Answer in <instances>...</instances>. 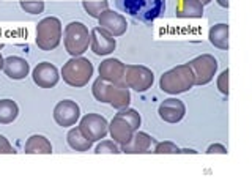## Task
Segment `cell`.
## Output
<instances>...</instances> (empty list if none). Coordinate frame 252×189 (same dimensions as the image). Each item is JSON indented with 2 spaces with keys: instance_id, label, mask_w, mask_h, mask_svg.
Masks as SVG:
<instances>
[{
  "instance_id": "3957f363",
  "label": "cell",
  "mask_w": 252,
  "mask_h": 189,
  "mask_svg": "<svg viewBox=\"0 0 252 189\" xmlns=\"http://www.w3.org/2000/svg\"><path fill=\"white\" fill-rule=\"evenodd\" d=\"M195 85L194 81V73L191 66L185 63V65H178L172 68L161 76L159 79V87L164 93L169 94H180L188 90H191Z\"/></svg>"
},
{
  "instance_id": "d4e9b609",
  "label": "cell",
  "mask_w": 252,
  "mask_h": 189,
  "mask_svg": "<svg viewBox=\"0 0 252 189\" xmlns=\"http://www.w3.org/2000/svg\"><path fill=\"white\" fill-rule=\"evenodd\" d=\"M118 117H122L125 122H128L131 125V128L134 131H137L140 128V123H142V118H140V114L137 110L134 109H129V107H125V109H120L118 110Z\"/></svg>"
},
{
  "instance_id": "f546056e",
  "label": "cell",
  "mask_w": 252,
  "mask_h": 189,
  "mask_svg": "<svg viewBox=\"0 0 252 189\" xmlns=\"http://www.w3.org/2000/svg\"><path fill=\"white\" fill-rule=\"evenodd\" d=\"M16 150L13 148V145L8 142V139L5 136L0 134V155H14Z\"/></svg>"
},
{
  "instance_id": "ba28073f",
  "label": "cell",
  "mask_w": 252,
  "mask_h": 189,
  "mask_svg": "<svg viewBox=\"0 0 252 189\" xmlns=\"http://www.w3.org/2000/svg\"><path fill=\"white\" fill-rule=\"evenodd\" d=\"M194 73L195 85H207L215 79L218 73V60L210 54H202L188 63Z\"/></svg>"
},
{
  "instance_id": "5b68a950",
  "label": "cell",
  "mask_w": 252,
  "mask_h": 189,
  "mask_svg": "<svg viewBox=\"0 0 252 189\" xmlns=\"http://www.w3.org/2000/svg\"><path fill=\"white\" fill-rule=\"evenodd\" d=\"M62 41V22L55 16H47L36 24L35 43L41 51H54Z\"/></svg>"
},
{
  "instance_id": "44dd1931",
  "label": "cell",
  "mask_w": 252,
  "mask_h": 189,
  "mask_svg": "<svg viewBox=\"0 0 252 189\" xmlns=\"http://www.w3.org/2000/svg\"><path fill=\"white\" fill-rule=\"evenodd\" d=\"M66 140H68V145L71 148L76 150V152H81V153L82 152H89V150L92 148V144H93V142L81 131L79 126H76V128H71L68 131Z\"/></svg>"
},
{
  "instance_id": "1f68e13d",
  "label": "cell",
  "mask_w": 252,
  "mask_h": 189,
  "mask_svg": "<svg viewBox=\"0 0 252 189\" xmlns=\"http://www.w3.org/2000/svg\"><path fill=\"white\" fill-rule=\"evenodd\" d=\"M216 2L222 8H228V0H216Z\"/></svg>"
},
{
  "instance_id": "30bf717a",
  "label": "cell",
  "mask_w": 252,
  "mask_h": 189,
  "mask_svg": "<svg viewBox=\"0 0 252 189\" xmlns=\"http://www.w3.org/2000/svg\"><path fill=\"white\" fill-rule=\"evenodd\" d=\"M79 118H81V107H79L76 101L63 99L57 102V106L54 107V120L63 128L74 126Z\"/></svg>"
},
{
  "instance_id": "836d02e7",
  "label": "cell",
  "mask_w": 252,
  "mask_h": 189,
  "mask_svg": "<svg viewBox=\"0 0 252 189\" xmlns=\"http://www.w3.org/2000/svg\"><path fill=\"white\" fill-rule=\"evenodd\" d=\"M3 60H5V59L2 57V54H0V71L3 69Z\"/></svg>"
},
{
  "instance_id": "cb8c5ba5",
  "label": "cell",
  "mask_w": 252,
  "mask_h": 189,
  "mask_svg": "<svg viewBox=\"0 0 252 189\" xmlns=\"http://www.w3.org/2000/svg\"><path fill=\"white\" fill-rule=\"evenodd\" d=\"M84 10L89 13L92 18H99L101 13L109 8V2L107 0H84L82 2Z\"/></svg>"
},
{
  "instance_id": "d590c367",
  "label": "cell",
  "mask_w": 252,
  "mask_h": 189,
  "mask_svg": "<svg viewBox=\"0 0 252 189\" xmlns=\"http://www.w3.org/2000/svg\"><path fill=\"white\" fill-rule=\"evenodd\" d=\"M3 49V44H0V51H2Z\"/></svg>"
},
{
  "instance_id": "e575fe53",
  "label": "cell",
  "mask_w": 252,
  "mask_h": 189,
  "mask_svg": "<svg viewBox=\"0 0 252 189\" xmlns=\"http://www.w3.org/2000/svg\"><path fill=\"white\" fill-rule=\"evenodd\" d=\"M200 2H202L203 5H208V3L211 2V0H200Z\"/></svg>"
},
{
  "instance_id": "4fadbf2b",
  "label": "cell",
  "mask_w": 252,
  "mask_h": 189,
  "mask_svg": "<svg viewBox=\"0 0 252 189\" xmlns=\"http://www.w3.org/2000/svg\"><path fill=\"white\" fill-rule=\"evenodd\" d=\"M98 22H99V27L107 30L109 33L114 36H122L126 33V30H128V22H126L125 16L109 10V8L101 13V16L98 18Z\"/></svg>"
},
{
  "instance_id": "d6986e66",
  "label": "cell",
  "mask_w": 252,
  "mask_h": 189,
  "mask_svg": "<svg viewBox=\"0 0 252 189\" xmlns=\"http://www.w3.org/2000/svg\"><path fill=\"white\" fill-rule=\"evenodd\" d=\"M24 152H26V155H51L52 145L47 137L41 136V134H33L27 139Z\"/></svg>"
},
{
  "instance_id": "277c9868",
  "label": "cell",
  "mask_w": 252,
  "mask_h": 189,
  "mask_svg": "<svg viewBox=\"0 0 252 189\" xmlns=\"http://www.w3.org/2000/svg\"><path fill=\"white\" fill-rule=\"evenodd\" d=\"M93 65L89 59L82 57H71L62 68V77L68 85L74 87V89H81L90 82L93 76Z\"/></svg>"
},
{
  "instance_id": "7402d4cb",
  "label": "cell",
  "mask_w": 252,
  "mask_h": 189,
  "mask_svg": "<svg viewBox=\"0 0 252 189\" xmlns=\"http://www.w3.org/2000/svg\"><path fill=\"white\" fill-rule=\"evenodd\" d=\"M210 43L218 49H228V26L227 24H216L208 32Z\"/></svg>"
},
{
  "instance_id": "5bb4252c",
  "label": "cell",
  "mask_w": 252,
  "mask_h": 189,
  "mask_svg": "<svg viewBox=\"0 0 252 189\" xmlns=\"http://www.w3.org/2000/svg\"><path fill=\"white\" fill-rule=\"evenodd\" d=\"M158 114H159V117L164 122L178 123L186 115V106L183 101H180L177 98H169L161 102L159 109H158Z\"/></svg>"
},
{
  "instance_id": "7c38bea8",
  "label": "cell",
  "mask_w": 252,
  "mask_h": 189,
  "mask_svg": "<svg viewBox=\"0 0 252 189\" xmlns=\"http://www.w3.org/2000/svg\"><path fill=\"white\" fill-rule=\"evenodd\" d=\"M32 77H33V82L41 89H52L59 84L60 73L57 66L52 65L51 62H41L32 71Z\"/></svg>"
},
{
  "instance_id": "4dcf8cb0",
  "label": "cell",
  "mask_w": 252,
  "mask_h": 189,
  "mask_svg": "<svg viewBox=\"0 0 252 189\" xmlns=\"http://www.w3.org/2000/svg\"><path fill=\"white\" fill-rule=\"evenodd\" d=\"M207 153L208 155H215V153H218V155H227V148L222 144H213V145L208 147Z\"/></svg>"
},
{
  "instance_id": "f1b7e54d",
  "label": "cell",
  "mask_w": 252,
  "mask_h": 189,
  "mask_svg": "<svg viewBox=\"0 0 252 189\" xmlns=\"http://www.w3.org/2000/svg\"><path fill=\"white\" fill-rule=\"evenodd\" d=\"M218 89L222 94H228V69H224L218 76Z\"/></svg>"
},
{
  "instance_id": "484cf974",
  "label": "cell",
  "mask_w": 252,
  "mask_h": 189,
  "mask_svg": "<svg viewBox=\"0 0 252 189\" xmlns=\"http://www.w3.org/2000/svg\"><path fill=\"white\" fill-rule=\"evenodd\" d=\"M96 155H118L122 153L120 147H118L117 142L114 140H101V144L94 150Z\"/></svg>"
},
{
  "instance_id": "4316f807",
  "label": "cell",
  "mask_w": 252,
  "mask_h": 189,
  "mask_svg": "<svg viewBox=\"0 0 252 189\" xmlns=\"http://www.w3.org/2000/svg\"><path fill=\"white\" fill-rule=\"evenodd\" d=\"M19 5L24 11L30 14H39L44 11V2L41 0H21Z\"/></svg>"
},
{
  "instance_id": "9c48e42d",
  "label": "cell",
  "mask_w": 252,
  "mask_h": 189,
  "mask_svg": "<svg viewBox=\"0 0 252 189\" xmlns=\"http://www.w3.org/2000/svg\"><path fill=\"white\" fill-rule=\"evenodd\" d=\"M79 128H81V131L92 142H98L107 136L109 123L99 114H87L85 117H82L81 123H79Z\"/></svg>"
},
{
  "instance_id": "2e32d148",
  "label": "cell",
  "mask_w": 252,
  "mask_h": 189,
  "mask_svg": "<svg viewBox=\"0 0 252 189\" xmlns=\"http://www.w3.org/2000/svg\"><path fill=\"white\" fill-rule=\"evenodd\" d=\"M125 63L118 59H106L99 63V77L109 82L125 84Z\"/></svg>"
},
{
  "instance_id": "83f0119b",
  "label": "cell",
  "mask_w": 252,
  "mask_h": 189,
  "mask_svg": "<svg viewBox=\"0 0 252 189\" xmlns=\"http://www.w3.org/2000/svg\"><path fill=\"white\" fill-rule=\"evenodd\" d=\"M153 153H156V155H178V153H181V150L173 144V142L165 140V142H158Z\"/></svg>"
},
{
  "instance_id": "7a4b0ae2",
  "label": "cell",
  "mask_w": 252,
  "mask_h": 189,
  "mask_svg": "<svg viewBox=\"0 0 252 189\" xmlns=\"http://www.w3.org/2000/svg\"><path fill=\"white\" fill-rule=\"evenodd\" d=\"M92 93L96 101L104 102V104H110L118 110L128 107L131 104V92L126 87V84L109 82L98 77L93 82Z\"/></svg>"
},
{
  "instance_id": "603a6c76",
  "label": "cell",
  "mask_w": 252,
  "mask_h": 189,
  "mask_svg": "<svg viewBox=\"0 0 252 189\" xmlns=\"http://www.w3.org/2000/svg\"><path fill=\"white\" fill-rule=\"evenodd\" d=\"M19 115V107L13 99H0V125H10Z\"/></svg>"
},
{
  "instance_id": "e0dca14e",
  "label": "cell",
  "mask_w": 252,
  "mask_h": 189,
  "mask_svg": "<svg viewBox=\"0 0 252 189\" xmlns=\"http://www.w3.org/2000/svg\"><path fill=\"white\" fill-rule=\"evenodd\" d=\"M3 71L13 81H21V79L29 76L30 65L26 59L18 57V55H10L3 60Z\"/></svg>"
},
{
  "instance_id": "6da1fadb",
  "label": "cell",
  "mask_w": 252,
  "mask_h": 189,
  "mask_svg": "<svg viewBox=\"0 0 252 189\" xmlns=\"http://www.w3.org/2000/svg\"><path fill=\"white\" fill-rule=\"evenodd\" d=\"M117 8L150 26L165 13V0H115Z\"/></svg>"
},
{
  "instance_id": "8992f818",
  "label": "cell",
  "mask_w": 252,
  "mask_h": 189,
  "mask_svg": "<svg viewBox=\"0 0 252 189\" xmlns=\"http://www.w3.org/2000/svg\"><path fill=\"white\" fill-rule=\"evenodd\" d=\"M65 49L71 57H79L84 52L89 51L90 46V32L89 27L82 22H69L65 27Z\"/></svg>"
},
{
  "instance_id": "ffe728a7",
  "label": "cell",
  "mask_w": 252,
  "mask_h": 189,
  "mask_svg": "<svg viewBox=\"0 0 252 189\" xmlns=\"http://www.w3.org/2000/svg\"><path fill=\"white\" fill-rule=\"evenodd\" d=\"M177 18L185 19H200L203 16V3L200 0H183L177 6Z\"/></svg>"
},
{
  "instance_id": "d6a6232c",
  "label": "cell",
  "mask_w": 252,
  "mask_h": 189,
  "mask_svg": "<svg viewBox=\"0 0 252 189\" xmlns=\"http://www.w3.org/2000/svg\"><path fill=\"white\" fill-rule=\"evenodd\" d=\"M181 153H186V155L191 153V155H195L197 152H195V150H191V148H185V150H181Z\"/></svg>"
},
{
  "instance_id": "8fae6325",
  "label": "cell",
  "mask_w": 252,
  "mask_h": 189,
  "mask_svg": "<svg viewBox=\"0 0 252 189\" xmlns=\"http://www.w3.org/2000/svg\"><path fill=\"white\" fill-rule=\"evenodd\" d=\"M90 47L96 55H109L115 51L117 39L102 27H94L90 32Z\"/></svg>"
},
{
  "instance_id": "9a60e30c",
  "label": "cell",
  "mask_w": 252,
  "mask_h": 189,
  "mask_svg": "<svg viewBox=\"0 0 252 189\" xmlns=\"http://www.w3.org/2000/svg\"><path fill=\"white\" fill-rule=\"evenodd\" d=\"M152 142H153L152 136L137 129L134 131L129 142H126L125 145H120V150L125 155H144V153H150Z\"/></svg>"
},
{
  "instance_id": "52a82bcc",
  "label": "cell",
  "mask_w": 252,
  "mask_h": 189,
  "mask_svg": "<svg viewBox=\"0 0 252 189\" xmlns=\"http://www.w3.org/2000/svg\"><path fill=\"white\" fill-rule=\"evenodd\" d=\"M155 82L153 71L144 65H126L125 66V84L128 89H132L139 93L152 89Z\"/></svg>"
},
{
  "instance_id": "ac0fdd59",
  "label": "cell",
  "mask_w": 252,
  "mask_h": 189,
  "mask_svg": "<svg viewBox=\"0 0 252 189\" xmlns=\"http://www.w3.org/2000/svg\"><path fill=\"white\" fill-rule=\"evenodd\" d=\"M109 134L118 145H125L132 137L134 129L131 128V125L128 122H125L122 117H118L115 114L114 120L109 123Z\"/></svg>"
}]
</instances>
